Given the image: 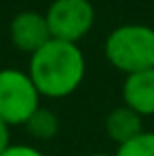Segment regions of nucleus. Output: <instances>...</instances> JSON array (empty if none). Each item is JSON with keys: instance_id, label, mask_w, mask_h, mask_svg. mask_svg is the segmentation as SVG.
<instances>
[{"instance_id": "8", "label": "nucleus", "mask_w": 154, "mask_h": 156, "mask_svg": "<svg viewBox=\"0 0 154 156\" xmlns=\"http://www.w3.org/2000/svg\"><path fill=\"white\" fill-rule=\"evenodd\" d=\"M23 127L27 129V133H30L32 137L45 141V139H53V137L57 135V131H59V120H57L55 112L47 110V108H38V110L27 118V122Z\"/></svg>"}, {"instance_id": "5", "label": "nucleus", "mask_w": 154, "mask_h": 156, "mask_svg": "<svg viewBox=\"0 0 154 156\" xmlns=\"http://www.w3.org/2000/svg\"><path fill=\"white\" fill-rule=\"evenodd\" d=\"M51 40L47 17L34 11H23L11 21V42L23 53L34 55Z\"/></svg>"}, {"instance_id": "2", "label": "nucleus", "mask_w": 154, "mask_h": 156, "mask_svg": "<svg viewBox=\"0 0 154 156\" xmlns=\"http://www.w3.org/2000/svg\"><path fill=\"white\" fill-rule=\"evenodd\" d=\"M106 57L123 74H135L154 68V30L127 23L112 30L106 38Z\"/></svg>"}, {"instance_id": "12", "label": "nucleus", "mask_w": 154, "mask_h": 156, "mask_svg": "<svg viewBox=\"0 0 154 156\" xmlns=\"http://www.w3.org/2000/svg\"><path fill=\"white\" fill-rule=\"evenodd\" d=\"M89 156H114V154H102V152H93V154H89Z\"/></svg>"}, {"instance_id": "9", "label": "nucleus", "mask_w": 154, "mask_h": 156, "mask_svg": "<svg viewBox=\"0 0 154 156\" xmlns=\"http://www.w3.org/2000/svg\"><path fill=\"white\" fill-rule=\"evenodd\" d=\"M114 156H154V133H139L135 139L118 146Z\"/></svg>"}, {"instance_id": "1", "label": "nucleus", "mask_w": 154, "mask_h": 156, "mask_svg": "<svg viewBox=\"0 0 154 156\" xmlns=\"http://www.w3.org/2000/svg\"><path fill=\"white\" fill-rule=\"evenodd\" d=\"M27 74L40 97H68L84 78V55L74 42L51 38L40 51L32 55Z\"/></svg>"}, {"instance_id": "4", "label": "nucleus", "mask_w": 154, "mask_h": 156, "mask_svg": "<svg viewBox=\"0 0 154 156\" xmlns=\"http://www.w3.org/2000/svg\"><path fill=\"white\" fill-rule=\"evenodd\" d=\"M45 17L51 30V38L78 44V40L91 32L95 11L89 0H53Z\"/></svg>"}, {"instance_id": "6", "label": "nucleus", "mask_w": 154, "mask_h": 156, "mask_svg": "<svg viewBox=\"0 0 154 156\" xmlns=\"http://www.w3.org/2000/svg\"><path fill=\"white\" fill-rule=\"evenodd\" d=\"M123 99L125 105L135 114L154 116V68L129 74L123 84Z\"/></svg>"}, {"instance_id": "11", "label": "nucleus", "mask_w": 154, "mask_h": 156, "mask_svg": "<svg viewBox=\"0 0 154 156\" xmlns=\"http://www.w3.org/2000/svg\"><path fill=\"white\" fill-rule=\"evenodd\" d=\"M9 125L4 120H0V156L4 154V150L9 148Z\"/></svg>"}, {"instance_id": "3", "label": "nucleus", "mask_w": 154, "mask_h": 156, "mask_svg": "<svg viewBox=\"0 0 154 156\" xmlns=\"http://www.w3.org/2000/svg\"><path fill=\"white\" fill-rule=\"evenodd\" d=\"M40 108V93L27 72L4 68L0 70V120L11 125H26Z\"/></svg>"}, {"instance_id": "10", "label": "nucleus", "mask_w": 154, "mask_h": 156, "mask_svg": "<svg viewBox=\"0 0 154 156\" xmlns=\"http://www.w3.org/2000/svg\"><path fill=\"white\" fill-rule=\"evenodd\" d=\"M2 156H45V154H42L40 150H36L34 146L19 144V146H9Z\"/></svg>"}, {"instance_id": "7", "label": "nucleus", "mask_w": 154, "mask_h": 156, "mask_svg": "<svg viewBox=\"0 0 154 156\" xmlns=\"http://www.w3.org/2000/svg\"><path fill=\"white\" fill-rule=\"evenodd\" d=\"M106 133L116 146H123L131 139H135L139 133H144L141 116L135 114L127 105L114 108L106 118Z\"/></svg>"}]
</instances>
